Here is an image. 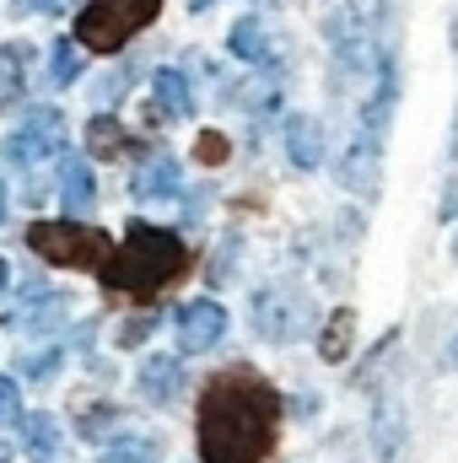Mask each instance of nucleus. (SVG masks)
I'll list each match as a JSON object with an SVG mask.
<instances>
[{
  "label": "nucleus",
  "instance_id": "obj_1",
  "mask_svg": "<svg viewBox=\"0 0 458 463\" xmlns=\"http://www.w3.org/2000/svg\"><path fill=\"white\" fill-rule=\"evenodd\" d=\"M275 426H281V393L253 377L248 366L222 372L205 393H200V458L205 463H264L275 448Z\"/></svg>",
  "mask_w": 458,
  "mask_h": 463
},
{
  "label": "nucleus",
  "instance_id": "obj_2",
  "mask_svg": "<svg viewBox=\"0 0 458 463\" xmlns=\"http://www.w3.org/2000/svg\"><path fill=\"white\" fill-rule=\"evenodd\" d=\"M189 269V248L184 237L167 227H146V222H129L124 242L109 253V264L98 269L109 291H129V297H157L162 286H173L178 275Z\"/></svg>",
  "mask_w": 458,
  "mask_h": 463
},
{
  "label": "nucleus",
  "instance_id": "obj_3",
  "mask_svg": "<svg viewBox=\"0 0 458 463\" xmlns=\"http://www.w3.org/2000/svg\"><path fill=\"white\" fill-rule=\"evenodd\" d=\"M157 11H162V0H92V5L76 11V43L98 49V54H114L140 27L157 22Z\"/></svg>",
  "mask_w": 458,
  "mask_h": 463
},
{
  "label": "nucleus",
  "instance_id": "obj_4",
  "mask_svg": "<svg viewBox=\"0 0 458 463\" xmlns=\"http://www.w3.org/2000/svg\"><path fill=\"white\" fill-rule=\"evenodd\" d=\"M27 248L49 264H65V269H103L109 264V232L81 227V222H33L27 227Z\"/></svg>",
  "mask_w": 458,
  "mask_h": 463
},
{
  "label": "nucleus",
  "instance_id": "obj_5",
  "mask_svg": "<svg viewBox=\"0 0 458 463\" xmlns=\"http://www.w3.org/2000/svg\"><path fill=\"white\" fill-rule=\"evenodd\" d=\"M253 329L270 340V345H291L313 329V302L297 291V286H264L253 291Z\"/></svg>",
  "mask_w": 458,
  "mask_h": 463
},
{
  "label": "nucleus",
  "instance_id": "obj_6",
  "mask_svg": "<svg viewBox=\"0 0 458 463\" xmlns=\"http://www.w3.org/2000/svg\"><path fill=\"white\" fill-rule=\"evenodd\" d=\"M60 146H65V124L54 109H33L27 124L5 140V156L16 162V167H27V162H43V156H60Z\"/></svg>",
  "mask_w": 458,
  "mask_h": 463
},
{
  "label": "nucleus",
  "instance_id": "obj_7",
  "mask_svg": "<svg viewBox=\"0 0 458 463\" xmlns=\"http://www.w3.org/2000/svg\"><path fill=\"white\" fill-rule=\"evenodd\" d=\"M173 329H178V350H195V355H200V350H211L227 335V307L211 302V297H195V302L178 307Z\"/></svg>",
  "mask_w": 458,
  "mask_h": 463
},
{
  "label": "nucleus",
  "instance_id": "obj_8",
  "mask_svg": "<svg viewBox=\"0 0 458 463\" xmlns=\"http://www.w3.org/2000/svg\"><path fill=\"white\" fill-rule=\"evenodd\" d=\"M383 135H372V129H361L356 140H350V151H345L340 162V184L350 194H377V184H383V146H377Z\"/></svg>",
  "mask_w": 458,
  "mask_h": 463
},
{
  "label": "nucleus",
  "instance_id": "obj_9",
  "mask_svg": "<svg viewBox=\"0 0 458 463\" xmlns=\"http://www.w3.org/2000/svg\"><path fill=\"white\" fill-rule=\"evenodd\" d=\"M405 442H410V431H405V410H399V399H377V410H372V453L377 463H399L405 458Z\"/></svg>",
  "mask_w": 458,
  "mask_h": 463
},
{
  "label": "nucleus",
  "instance_id": "obj_10",
  "mask_svg": "<svg viewBox=\"0 0 458 463\" xmlns=\"http://www.w3.org/2000/svg\"><path fill=\"white\" fill-rule=\"evenodd\" d=\"M286 156H291L302 173H313V167L324 162V124H319L313 114L286 118Z\"/></svg>",
  "mask_w": 458,
  "mask_h": 463
},
{
  "label": "nucleus",
  "instance_id": "obj_11",
  "mask_svg": "<svg viewBox=\"0 0 458 463\" xmlns=\"http://www.w3.org/2000/svg\"><path fill=\"white\" fill-rule=\"evenodd\" d=\"M60 200H65L71 216H87L98 205V184H92V167L81 156H65L60 162Z\"/></svg>",
  "mask_w": 458,
  "mask_h": 463
},
{
  "label": "nucleus",
  "instance_id": "obj_12",
  "mask_svg": "<svg viewBox=\"0 0 458 463\" xmlns=\"http://www.w3.org/2000/svg\"><path fill=\"white\" fill-rule=\"evenodd\" d=\"M178 184H184L178 162H173V156H151V162H140V173H135V200H173Z\"/></svg>",
  "mask_w": 458,
  "mask_h": 463
},
{
  "label": "nucleus",
  "instance_id": "obj_13",
  "mask_svg": "<svg viewBox=\"0 0 458 463\" xmlns=\"http://www.w3.org/2000/svg\"><path fill=\"white\" fill-rule=\"evenodd\" d=\"M394 103H399V71H394V60H383L377 65V92L367 98V114H361V129L383 135L388 118H394Z\"/></svg>",
  "mask_w": 458,
  "mask_h": 463
},
{
  "label": "nucleus",
  "instance_id": "obj_14",
  "mask_svg": "<svg viewBox=\"0 0 458 463\" xmlns=\"http://www.w3.org/2000/svg\"><path fill=\"white\" fill-rule=\"evenodd\" d=\"M178 383H184V372H178L173 355H146V361H140V393H146L151 404H167V399L178 393Z\"/></svg>",
  "mask_w": 458,
  "mask_h": 463
},
{
  "label": "nucleus",
  "instance_id": "obj_15",
  "mask_svg": "<svg viewBox=\"0 0 458 463\" xmlns=\"http://www.w3.org/2000/svg\"><path fill=\"white\" fill-rule=\"evenodd\" d=\"M350 340H356V313H350V307H335V313L324 318L319 355H324V361H345V355H350Z\"/></svg>",
  "mask_w": 458,
  "mask_h": 463
},
{
  "label": "nucleus",
  "instance_id": "obj_16",
  "mask_svg": "<svg viewBox=\"0 0 458 463\" xmlns=\"http://www.w3.org/2000/svg\"><path fill=\"white\" fill-rule=\"evenodd\" d=\"M22 448H27V458L49 463L60 453V426L49 415H22Z\"/></svg>",
  "mask_w": 458,
  "mask_h": 463
},
{
  "label": "nucleus",
  "instance_id": "obj_17",
  "mask_svg": "<svg viewBox=\"0 0 458 463\" xmlns=\"http://www.w3.org/2000/svg\"><path fill=\"white\" fill-rule=\"evenodd\" d=\"M151 92H157V103H162V114L167 118H184L189 109H195L184 71H157V76H151Z\"/></svg>",
  "mask_w": 458,
  "mask_h": 463
},
{
  "label": "nucleus",
  "instance_id": "obj_18",
  "mask_svg": "<svg viewBox=\"0 0 458 463\" xmlns=\"http://www.w3.org/2000/svg\"><path fill=\"white\" fill-rule=\"evenodd\" d=\"M124 146H129V135H124V124H119L114 114H98L87 124V151H92V156H119Z\"/></svg>",
  "mask_w": 458,
  "mask_h": 463
},
{
  "label": "nucleus",
  "instance_id": "obj_19",
  "mask_svg": "<svg viewBox=\"0 0 458 463\" xmlns=\"http://www.w3.org/2000/svg\"><path fill=\"white\" fill-rule=\"evenodd\" d=\"M22 65H27V49L5 43V49H0V109H11V103L22 98Z\"/></svg>",
  "mask_w": 458,
  "mask_h": 463
},
{
  "label": "nucleus",
  "instance_id": "obj_20",
  "mask_svg": "<svg viewBox=\"0 0 458 463\" xmlns=\"http://www.w3.org/2000/svg\"><path fill=\"white\" fill-rule=\"evenodd\" d=\"M227 49L237 60H270V43H264V27L259 22H237L227 33Z\"/></svg>",
  "mask_w": 458,
  "mask_h": 463
},
{
  "label": "nucleus",
  "instance_id": "obj_21",
  "mask_svg": "<svg viewBox=\"0 0 458 463\" xmlns=\"http://www.w3.org/2000/svg\"><path fill=\"white\" fill-rule=\"evenodd\" d=\"M157 437H119V442H109L103 448V458L109 463H157Z\"/></svg>",
  "mask_w": 458,
  "mask_h": 463
},
{
  "label": "nucleus",
  "instance_id": "obj_22",
  "mask_svg": "<svg viewBox=\"0 0 458 463\" xmlns=\"http://www.w3.org/2000/svg\"><path fill=\"white\" fill-rule=\"evenodd\" d=\"M76 76H81V54H76V43L60 38V43L49 49V81H54V87H71Z\"/></svg>",
  "mask_w": 458,
  "mask_h": 463
},
{
  "label": "nucleus",
  "instance_id": "obj_23",
  "mask_svg": "<svg viewBox=\"0 0 458 463\" xmlns=\"http://www.w3.org/2000/svg\"><path fill=\"white\" fill-rule=\"evenodd\" d=\"M195 156H200V162H205V167H222V162H227V156H232L227 135H216V129H205V135H200V140H195Z\"/></svg>",
  "mask_w": 458,
  "mask_h": 463
},
{
  "label": "nucleus",
  "instance_id": "obj_24",
  "mask_svg": "<svg viewBox=\"0 0 458 463\" xmlns=\"http://www.w3.org/2000/svg\"><path fill=\"white\" fill-rule=\"evenodd\" d=\"M5 420H22V393H16L11 377H0V426Z\"/></svg>",
  "mask_w": 458,
  "mask_h": 463
},
{
  "label": "nucleus",
  "instance_id": "obj_25",
  "mask_svg": "<svg viewBox=\"0 0 458 463\" xmlns=\"http://www.w3.org/2000/svg\"><path fill=\"white\" fill-rule=\"evenodd\" d=\"M103 420H114V404H92L81 415V437H103Z\"/></svg>",
  "mask_w": 458,
  "mask_h": 463
},
{
  "label": "nucleus",
  "instance_id": "obj_26",
  "mask_svg": "<svg viewBox=\"0 0 458 463\" xmlns=\"http://www.w3.org/2000/svg\"><path fill=\"white\" fill-rule=\"evenodd\" d=\"M146 329H157V318H135V324H124V329H119V345H140Z\"/></svg>",
  "mask_w": 458,
  "mask_h": 463
},
{
  "label": "nucleus",
  "instance_id": "obj_27",
  "mask_svg": "<svg viewBox=\"0 0 458 463\" xmlns=\"http://www.w3.org/2000/svg\"><path fill=\"white\" fill-rule=\"evenodd\" d=\"M54 361H60L54 350H49V355H38V361H27V377H49V372H54Z\"/></svg>",
  "mask_w": 458,
  "mask_h": 463
},
{
  "label": "nucleus",
  "instance_id": "obj_28",
  "mask_svg": "<svg viewBox=\"0 0 458 463\" xmlns=\"http://www.w3.org/2000/svg\"><path fill=\"white\" fill-rule=\"evenodd\" d=\"M448 156L458 162V124H453V140H448Z\"/></svg>",
  "mask_w": 458,
  "mask_h": 463
},
{
  "label": "nucleus",
  "instance_id": "obj_29",
  "mask_svg": "<svg viewBox=\"0 0 458 463\" xmlns=\"http://www.w3.org/2000/svg\"><path fill=\"white\" fill-rule=\"evenodd\" d=\"M448 43H453V54H458V16H453V27H448Z\"/></svg>",
  "mask_w": 458,
  "mask_h": 463
},
{
  "label": "nucleus",
  "instance_id": "obj_30",
  "mask_svg": "<svg viewBox=\"0 0 458 463\" xmlns=\"http://www.w3.org/2000/svg\"><path fill=\"white\" fill-rule=\"evenodd\" d=\"M205 5H216V0H189V11H205Z\"/></svg>",
  "mask_w": 458,
  "mask_h": 463
},
{
  "label": "nucleus",
  "instance_id": "obj_31",
  "mask_svg": "<svg viewBox=\"0 0 458 463\" xmlns=\"http://www.w3.org/2000/svg\"><path fill=\"white\" fill-rule=\"evenodd\" d=\"M448 361H453V366H458V335H453V345H448Z\"/></svg>",
  "mask_w": 458,
  "mask_h": 463
},
{
  "label": "nucleus",
  "instance_id": "obj_32",
  "mask_svg": "<svg viewBox=\"0 0 458 463\" xmlns=\"http://www.w3.org/2000/svg\"><path fill=\"white\" fill-rule=\"evenodd\" d=\"M0 222H5V184H0Z\"/></svg>",
  "mask_w": 458,
  "mask_h": 463
},
{
  "label": "nucleus",
  "instance_id": "obj_33",
  "mask_svg": "<svg viewBox=\"0 0 458 463\" xmlns=\"http://www.w3.org/2000/svg\"><path fill=\"white\" fill-rule=\"evenodd\" d=\"M0 291H5V259H0Z\"/></svg>",
  "mask_w": 458,
  "mask_h": 463
}]
</instances>
